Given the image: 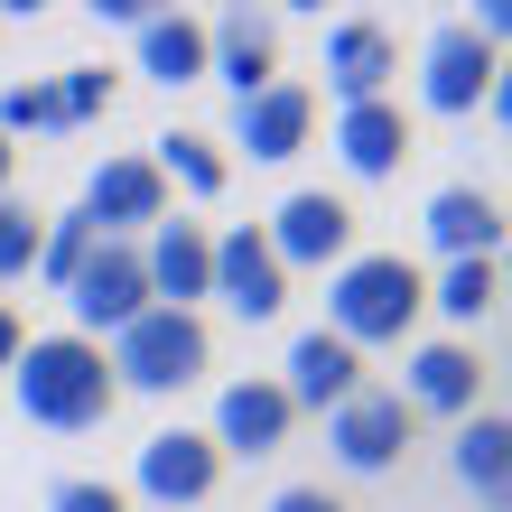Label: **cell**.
Here are the masks:
<instances>
[{"label":"cell","mask_w":512,"mask_h":512,"mask_svg":"<svg viewBox=\"0 0 512 512\" xmlns=\"http://www.w3.org/2000/svg\"><path fill=\"white\" fill-rule=\"evenodd\" d=\"M10 373H19V410L38 429H103L112 401H122L103 345H84V336H28Z\"/></svg>","instance_id":"obj_1"},{"label":"cell","mask_w":512,"mask_h":512,"mask_svg":"<svg viewBox=\"0 0 512 512\" xmlns=\"http://www.w3.org/2000/svg\"><path fill=\"white\" fill-rule=\"evenodd\" d=\"M419 308H429V280H419V261L401 252H354L336 280H326V336H345L354 354L364 345H401Z\"/></svg>","instance_id":"obj_2"},{"label":"cell","mask_w":512,"mask_h":512,"mask_svg":"<svg viewBox=\"0 0 512 512\" xmlns=\"http://www.w3.org/2000/svg\"><path fill=\"white\" fill-rule=\"evenodd\" d=\"M112 391H149V401H168V391H187L215 373V336H205L196 308H140L122 336H112Z\"/></svg>","instance_id":"obj_3"},{"label":"cell","mask_w":512,"mask_h":512,"mask_svg":"<svg viewBox=\"0 0 512 512\" xmlns=\"http://www.w3.org/2000/svg\"><path fill=\"white\" fill-rule=\"evenodd\" d=\"M419 103L447 112V122H466L475 103H503V47L475 19H438L429 47H419Z\"/></svg>","instance_id":"obj_4"},{"label":"cell","mask_w":512,"mask_h":512,"mask_svg":"<svg viewBox=\"0 0 512 512\" xmlns=\"http://www.w3.org/2000/svg\"><path fill=\"white\" fill-rule=\"evenodd\" d=\"M410 429H419V410L401 401V391H382V382H364L354 401L326 410V447H336V466H345V475H382V466H401Z\"/></svg>","instance_id":"obj_5"},{"label":"cell","mask_w":512,"mask_h":512,"mask_svg":"<svg viewBox=\"0 0 512 512\" xmlns=\"http://www.w3.org/2000/svg\"><path fill=\"white\" fill-rule=\"evenodd\" d=\"M261 243L280 270H345L354 261V205L326 196V187H298L280 215L261 224Z\"/></svg>","instance_id":"obj_6"},{"label":"cell","mask_w":512,"mask_h":512,"mask_svg":"<svg viewBox=\"0 0 512 512\" xmlns=\"http://www.w3.org/2000/svg\"><path fill=\"white\" fill-rule=\"evenodd\" d=\"M66 308H75V336H84V345L122 336V326H131V317L149 308V270H140V243H103L94 261L75 270Z\"/></svg>","instance_id":"obj_7"},{"label":"cell","mask_w":512,"mask_h":512,"mask_svg":"<svg viewBox=\"0 0 512 512\" xmlns=\"http://www.w3.org/2000/svg\"><path fill=\"white\" fill-rule=\"evenodd\" d=\"M84 215L103 224V243L168 224V177L149 168V149H122V159H103L94 177H84Z\"/></svg>","instance_id":"obj_8"},{"label":"cell","mask_w":512,"mask_h":512,"mask_svg":"<svg viewBox=\"0 0 512 512\" xmlns=\"http://www.w3.org/2000/svg\"><path fill=\"white\" fill-rule=\"evenodd\" d=\"M308 131H317V94H308L298 75L261 84L252 103H233V149H243L252 168H280V159H298V149H308Z\"/></svg>","instance_id":"obj_9"},{"label":"cell","mask_w":512,"mask_h":512,"mask_svg":"<svg viewBox=\"0 0 512 512\" xmlns=\"http://www.w3.org/2000/svg\"><path fill=\"white\" fill-rule=\"evenodd\" d=\"M131 485L159 503V512H187V503H205V494L224 485V457H215V438H205V429H159V438L140 447Z\"/></svg>","instance_id":"obj_10"},{"label":"cell","mask_w":512,"mask_h":512,"mask_svg":"<svg viewBox=\"0 0 512 512\" xmlns=\"http://www.w3.org/2000/svg\"><path fill=\"white\" fill-rule=\"evenodd\" d=\"M140 270H149V308H196V298H215V233L187 215L149 224Z\"/></svg>","instance_id":"obj_11"},{"label":"cell","mask_w":512,"mask_h":512,"mask_svg":"<svg viewBox=\"0 0 512 512\" xmlns=\"http://www.w3.org/2000/svg\"><path fill=\"white\" fill-rule=\"evenodd\" d=\"M215 298L243 326H270L289 308V270L270 261V243H261V224H233V233H215Z\"/></svg>","instance_id":"obj_12"},{"label":"cell","mask_w":512,"mask_h":512,"mask_svg":"<svg viewBox=\"0 0 512 512\" xmlns=\"http://www.w3.org/2000/svg\"><path fill=\"white\" fill-rule=\"evenodd\" d=\"M205 75H224L233 84V103H252L261 84H280V19L270 10H224V19H205Z\"/></svg>","instance_id":"obj_13"},{"label":"cell","mask_w":512,"mask_h":512,"mask_svg":"<svg viewBox=\"0 0 512 512\" xmlns=\"http://www.w3.org/2000/svg\"><path fill=\"white\" fill-rule=\"evenodd\" d=\"M391 75H401V38H391L382 19H336L326 28V94H336V112L345 103H382Z\"/></svg>","instance_id":"obj_14"},{"label":"cell","mask_w":512,"mask_h":512,"mask_svg":"<svg viewBox=\"0 0 512 512\" xmlns=\"http://www.w3.org/2000/svg\"><path fill=\"white\" fill-rule=\"evenodd\" d=\"M289 391L280 382H224L215 391V429H205V438H215V457H280V447H289Z\"/></svg>","instance_id":"obj_15"},{"label":"cell","mask_w":512,"mask_h":512,"mask_svg":"<svg viewBox=\"0 0 512 512\" xmlns=\"http://www.w3.org/2000/svg\"><path fill=\"white\" fill-rule=\"evenodd\" d=\"M401 401L410 410H438V419H475V401H485V364H475V345L466 336L419 345L410 373H401Z\"/></svg>","instance_id":"obj_16"},{"label":"cell","mask_w":512,"mask_h":512,"mask_svg":"<svg viewBox=\"0 0 512 512\" xmlns=\"http://www.w3.org/2000/svg\"><path fill=\"white\" fill-rule=\"evenodd\" d=\"M280 391H289V410H336V401L364 391V354H354L345 336H326V326H308V336L289 345Z\"/></svg>","instance_id":"obj_17"},{"label":"cell","mask_w":512,"mask_h":512,"mask_svg":"<svg viewBox=\"0 0 512 512\" xmlns=\"http://www.w3.org/2000/svg\"><path fill=\"white\" fill-rule=\"evenodd\" d=\"M336 159H345V177H401V159H410V112L401 103H345L336 112Z\"/></svg>","instance_id":"obj_18"},{"label":"cell","mask_w":512,"mask_h":512,"mask_svg":"<svg viewBox=\"0 0 512 512\" xmlns=\"http://www.w3.org/2000/svg\"><path fill=\"white\" fill-rule=\"evenodd\" d=\"M447 466H457V485L485 503V512H503V494H512V429H503V410L457 419V438H447Z\"/></svg>","instance_id":"obj_19"},{"label":"cell","mask_w":512,"mask_h":512,"mask_svg":"<svg viewBox=\"0 0 512 512\" xmlns=\"http://www.w3.org/2000/svg\"><path fill=\"white\" fill-rule=\"evenodd\" d=\"M419 224H429V243L447 261H494V243H503V205L485 187H438Z\"/></svg>","instance_id":"obj_20"},{"label":"cell","mask_w":512,"mask_h":512,"mask_svg":"<svg viewBox=\"0 0 512 512\" xmlns=\"http://www.w3.org/2000/svg\"><path fill=\"white\" fill-rule=\"evenodd\" d=\"M131 38H140V75L149 84H205V19L196 10H149Z\"/></svg>","instance_id":"obj_21"},{"label":"cell","mask_w":512,"mask_h":512,"mask_svg":"<svg viewBox=\"0 0 512 512\" xmlns=\"http://www.w3.org/2000/svg\"><path fill=\"white\" fill-rule=\"evenodd\" d=\"M149 168H159L168 187H187L196 205H215V196L233 187V159H224L205 131H168V140H149Z\"/></svg>","instance_id":"obj_22"},{"label":"cell","mask_w":512,"mask_h":512,"mask_svg":"<svg viewBox=\"0 0 512 512\" xmlns=\"http://www.w3.org/2000/svg\"><path fill=\"white\" fill-rule=\"evenodd\" d=\"M494 298H503V270H494V261H447L438 289H429V308H438L447 326H485Z\"/></svg>","instance_id":"obj_23"},{"label":"cell","mask_w":512,"mask_h":512,"mask_svg":"<svg viewBox=\"0 0 512 512\" xmlns=\"http://www.w3.org/2000/svg\"><path fill=\"white\" fill-rule=\"evenodd\" d=\"M94 252H103V224L75 205V215H56V224L38 233V280H47V289H75V270L94 261Z\"/></svg>","instance_id":"obj_24"},{"label":"cell","mask_w":512,"mask_h":512,"mask_svg":"<svg viewBox=\"0 0 512 512\" xmlns=\"http://www.w3.org/2000/svg\"><path fill=\"white\" fill-rule=\"evenodd\" d=\"M38 233H47V215H28L19 196H0V280H28V270H38Z\"/></svg>","instance_id":"obj_25"},{"label":"cell","mask_w":512,"mask_h":512,"mask_svg":"<svg viewBox=\"0 0 512 512\" xmlns=\"http://www.w3.org/2000/svg\"><path fill=\"white\" fill-rule=\"evenodd\" d=\"M47 94H56V131H75V122H103V112H112V75L75 66L66 84H47Z\"/></svg>","instance_id":"obj_26"},{"label":"cell","mask_w":512,"mask_h":512,"mask_svg":"<svg viewBox=\"0 0 512 512\" xmlns=\"http://www.w3.org/2000/svg\"><path fill=\"white\" fill-rule=\"evenodd\" d=\"M19 131H56V94L47 84H10V94H0V140H19Z\"/></svg>","instance_id":"obj_27"},{"label":"cell","mask_w":512,"mask_h":512,"mask_svg":"<svg viewBox=\"0 0 512 512\" xmlns=\"http://www.w3.org/2000/svg\"><path fill=\"white\" fill-rule=\"evenodd\" d=\"M47 512H131V494L103 485V475H66V485L47 494Z\"/></svg>","instance_id":"obj_28"},{"label":"cell","mask_w":512,"mask_h":512,"mask_svg":"<svg viewBox=\"0 0 512 512\" xmlns=\"http://www.w3.org/2000/svg\"><path fill=\"white\" fill-rule=\"evenodd\" d=\"M270 512H345L326 485H289V494H270Z\"/></svg>","instance_id":"obj_29"},{"label":"cell","mask_w":512,"mask_h":512,"mask_svg":"<svg viewBox=\"0 0 512 512\" xmlns=\"http://www.w3.org/2000/svg\"><path fill=\"white\" fill-rule=\"evenodd\" d=\"M19 345H28V326H19V308H10V298H0V373L19 364Z\"/></svg>","instance_id":"obj_30"},{"label":"cell","mask_w":512,"mask_h":512,"mask_svg":"<svg viewBox=\"0 0 512 512\" xmlns=\"http://www.w3.org/2000/svg\"><path fill=\"white\" fill-rule=\"evenodd\" d=\"M10 168H19V149H10V140H0V196H10Z\"/></svg>","instance_id":"obj_31"}]
</instances>
